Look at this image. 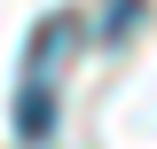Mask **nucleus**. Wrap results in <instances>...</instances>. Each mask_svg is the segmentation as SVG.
I'll list each match as a JSON object with an SVG mask.
<instances>
[{
    "instance_id": "obj_1",
    "label": "nucleus",
    "mask_w": 157,
    "mask_h": 149,
    "mask_svg": "<svg viewBox=\"0 0 157 149\" xmlns=\"http://www.w3.org/2000/svg\"><path fill=\"white\" fill-rule=\"evenodd\" d=\"M55 133V86H47V71H24V86H16V141H47Z\"/></svg>"
},
{
    "instance_id": "obj_2",
    "label": "nucleus",
    "mask_w": 157,
    "mask_h": 149,
    "mask_svg": "<svg viewBox=\"0 0 157 149\" xmlns=\"http://www.w3.org/2000/svg\"><path fill=\"white\" fill-rule=\"evenodd\" d=\"M141 24V0H110V8H102V39H126Z\"/></svg>"
}]
</instances>
